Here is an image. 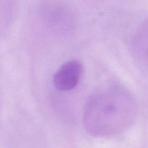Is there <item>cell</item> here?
<instances>
[{
  "label": "cell",
  "mask_w": 148,
  "mask_h": 148,
  "mask_svg": "<svg viewBox=\"0 0 148 148\" xmlns=\"http://www.w3.org/2000/svg\"><path fill=\"white\" fill-rule=\"evenodd\" d=\"M38 14L44 25L54 33L67 34L76 25V11L67 0H41Z\"/></svg>",
  "instance_id": "obj_2"
},
{
  "label": "cell",
  "mask_w": 148,
  "mask_h": 148,
  "mask_svg": "<svg viewBox=\"0 0 148 148\" xmlns=\"http://www.w3.org/2000/svg\"><path fill=\"white\" fill-rule=\"evenodd\" d=\"M83 73V66L79 61L72 59L66 62L55 72L53 86L60 91H69L77 86Z\"/></svg>",
  "instance_id": "obj_3"
},
{
  "label": "cell",
  "mask_w": 148,
  "mask_h": 148,
  "mask_svg": "<svg viewBox=\"0 0 148 148\" xmlns=\"http://www.w3.org/2000/svg\"><path fill=\"white\" fill-rule=\"evenodd\" d=\"M132 51L136 60L148 68V20L139 27L134 34Z\"/></svg>",
  "instance_id": "obj_4"
},
{
  "label": "cell",
  "mask_w": 148,
  "mask_h": 148,
  "mask_svg": "<svg viewBox=\"0 0 148 148\" xmlns=\"http://www.w3.org/2000/svg\"><path fill=\"white\" fill-rule=\"evenodd\" d=\"M137 111L132 92L124 85L110 84L100 88L88 99L84 107V127L93 136L116 135L134 124Z\"/></svg>",
  "instance_id": "obj_1"
}]
</instances>
